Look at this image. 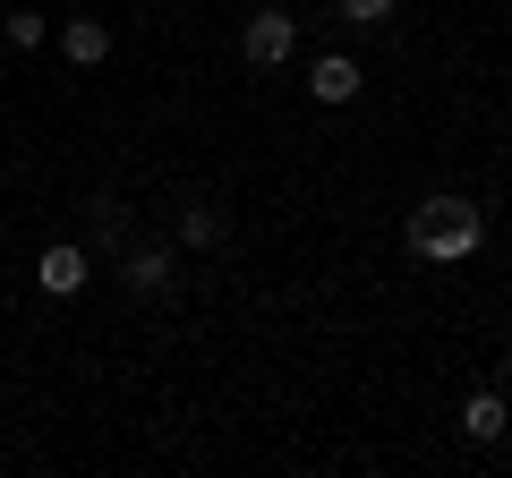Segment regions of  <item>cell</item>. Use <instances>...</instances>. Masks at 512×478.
<instances>
[{"label": "cell", "instance_id": "cell-1", "mask_svg": "<svg viewBox=\"0 0 512 478\" xmlns=\"http://www.w3.org/2000/svg\"><path fill=\"white\" fill-rule=\"evenodd\" d=\"M487 248V214H478L470 197H427L419 214H410V257L427 265H461Z\"/></svg>", "mask_w": 512, "mask_h": 478}, {"label": "cell", "instance_id": "cell-2", "mask_svg": "<svg viewBox=\"0 0 512 478\" xmlns=\"http://www.w3.org/2000/svg\"><path fill=\"white\" fill-rule=\"evenodd\" d=\"M120 291L128 299H171V291H180V257H171L163 239H154V248L128 239V248H120Z\"/></svg>", "mask_w": 512, "mask_h": 478}, {"label": "cell", "instance_id": "cell-3", "mask_svg": "<svg viewBox=\"0 0 512 478\" xmlns=\"http://www.w3.org/2000/svg\"><path fill=\"white\" fill-rule=\"evenodd\" d=\"M239 52H248V69H282V60L299 52V18L291 9H256V18L239 26Z\"/></svg>", "mask_w": 512, "mask_h": 478}, {"label": "cell", "instance_id": "cell-4", "mask_svg": "<svg viewBox=\"0 0 512 478\" xmlns=\"http://www.w3.org/2000/svg\"><path fill=\"white\" fill-rule=\"evenodd\" d=\"M86 274H94V265H86L77 239H52V248L35 257V291H43V299H77V291H86Z\"/></svg>", "mask_w": 512, "mask_h": 478}, {"label": "cell", "instance_id": "cell-5", "mask_svg": "<svg viewBox=\"0 0 512 478\" xmlns=\"http://www.w3.org/2000/svg\"><path fill=\"white\" fill-rule=\"evenodd\" d=\"M52 43H60V60H69V69H103V60H111V26H103V18L52 26Z\"/></svg>", "mask_w": 512, "mask_h": 478}, {"label": "cell", "instance_id": "cell-6", "mask_svg": "<svg viewBox=\"0 0 512 478\" xmlns=\"http://www.w3.org/2000/svg\"><path fill=\"white\" fill-rule=\"evenodd\" d=\"M359 86H367V77H359V60H350V52H325V60L308 69V94H316V103H359Z\"/></svg>", "mask_w": 512, "mask_h": 478}, {"label": "cell", "instance_id": "cell-7", "mask_svg": "<svg viewBox=\"0 0 512 478\" xmlns=\"http://www.w3.org/2000/svg\"><path fill=\"white\" fill-rule=\"evenodd\" d=\"M171 231H180V248H222V239H231V214H222V205H205V197H188Z\"/></svg>", "mask_w": 512, "mask_h": 478}, {"label": "cell", "instance_id": "cell-8", "mask_svg": "<svg viewBox=\"0 0 512 478\" xmlns=\"http://www.w3.org/2000/svg\"><path fill=\"white\" fill-rule=\"evenodd\" d=\"M504 427H512V410H504V393H495V385H478L470 402H461V436H470V444H495Z\"/></svg>", "mask_w": 512, "mask_h": 478}, {"label": "cell", "instance_id": "cell-9", "mask_svg": "<svg viewBox=\"0 0 512 478\" xmlns=\"http://www.w3.org/2000/svg\"><path fill=\"white\" fill-rule=\"evenodd\" d=\"M0 35H9V52H43V43H52V18H43V9H9Z\"/></svg>", "mask_w": 512, "mask_h": 478}, {"label": "cell", "instance_id": "cell-10", "mask_svg": "<svg viewBox=\"0 0 512 478\" xmlns=\"http://www.w3.org/2000/svg\"><path fill=\"white\" fill-rule=\"evenodd\" d=\"M86 214H94V239H103V248H128V205L120 197H94Z\"/></svg>", "mask_w": 512, "mask_h": 478}, {"label": "cell", "instance_id": "cell-11", "mask_svg": "<svg viewBox=\"0 0 512 478\" xmlns=\"http://www.w3.org/2000/svg\"><path fill=\"white\" fill-rule=\"evenodd\" d=\"M333 9H342L350 26H384V18H393V9H402V0H333Z\"/></svg>", "mask_w": 512, "mask_h": 478}, {"label": "cell", "instance_id": "cell-12", "mask_svg": "<svg viewBox=\"0 0 512 478\" xmlns=\"http://www.w3.org/2000/svg\"><path fill=\"white\" fill-rule=\"evenodd\" d=\"M504 385H512V359H504Z\"/></svg>", "mask_w": 512, "mask_h": 478}]
</instances>
